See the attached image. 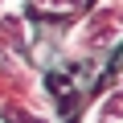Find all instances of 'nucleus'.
I'll use <instances>...</instances> for the list:
<instances>
[{
	"label": "nucleus",
	"instance_id": "obj_3",
	"mask_svg": "<svg viewBox=\"0 0 123 123\" xmlns=\"http://www.w3.org/2000/svg\"><path fill=\"white\" fill-rule=\"evenodd\" d=\"M37 8H45V12H74V8H82L86 0H33Z\"/></svg>",
	"mask_w": 123,
	"mask_h": 123
},
{
	"label": "nucleus",
	"instance_id": "obj_2",
	"mask_svg": "<svg viewBox=\"0 0 123 123\" xmlns=\"http://www.w3.org/2000/svg\"><path fill=\"white\" fill-rule=\"evenodd\" d=\"M86 123H123V78H119V86L111 94H103L94 103V111H90Z\"/></svg>",
	"mask_w": 123,
	"mask_h": 123
},
{
	"label": "nucleus",
	"instance_id": "obj_1",
	"mask_svg": "<svg viewBox=\"0 0 123 123\" xmlns=\"http://www.w3.org/2000/svg\"><path fill=\"white\" fill-rule=\"evenodd\" d=\"M115 41H123V0H103V4H94L78 21V29L70 33L66 49L78 53V57H98Z\"/></svg>",
	"mask_w": 123,
	"mask_h": 123
}]
</instances>
